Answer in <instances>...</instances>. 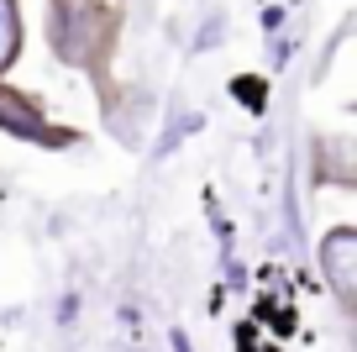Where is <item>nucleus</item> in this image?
Wrapping results in <instances>:
<instances>
[{
    "label": "nucleus",
    "instance_id": "nucleus-1",
    "mask_svg": "<svg viewBox=\"0 0 357 352\" xmlns=\"http://www.w3.org/2000/svg\"><path fill=\"white\" fill-rule=\"evenodd\" d=\"M121 37V0H47V43L58 64L105 74Z\"/></svg>",
    "mask_w": 357,
    "mask_h": 352
},
{
    "label": "nucleus",
    "instance_id": "nucleus-2",
    "mask_svg": "<svg viewBox=\"0 0 357 352\" xmlns=\"http://www.w3.org/2000/svg\"><path fill=\"white\" fill-rule=\"evenodd\" d=\"M0 126H6L11 137H22V142H37V147H68V142H79V132H68V126H53V122H47L43 100L16 95L6 79H0Z\"/></svg>",
    "mask_w": 357,
    "mask_h": 352
},
{
    "label": "nucleus",
    "instance_id": "nucleus-3",
    "mask_svg": "<svg viewBox=\"0 0 357 352\" xmlns=\"http://www.w3.org/2000/svg\"><path fill=\"white\" fill-rule=\"evenodd\" d=\"M315 258H321L326 284L336 289L342 310H352V305H357V231H352V226L326 231V237H321V247H315Z\"/></svg>",
    "mask_w": 357,
    "mask_h": 352
},
{
    "label": "nucleus",
    "instance_id": "nucleus-4",
    "mask_svg": "<svg viewBox=\"0 0 357 352\" xmlns=\"http://www.w3.org/2000/svg\"><path fill=\"white\" fill-rule=\"evenodd\" d=\"M26 27H22V0H0V79L22 64Z\"/></svg>",
    "mask_w": 357,
    "mask_h": 352
}]
</instances>
